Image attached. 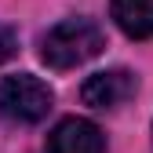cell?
<instances>
[{
	"mask_svg": "<svg viewBox=\"0 0 153 153\" xmlns=\"http://www.w3.org/2000/svg\"><path fill=\"white\" fill-rule=\"evenodd\" d=\"M15 51H18V33H15L11 26L0 22V62H7Z\"/></svg>",
	"mask_w": 153,
	"mask_h": 153,
	"instance_id": "obj_6",
	"label": "cell"
},
{
	"mask_svg": "<svg viewBox=\"0 0 153 153\" xmlns=\"http://www.w3.org/2000/svg\"><path fill=\"white\" fill-rule=\"evenodd\" d=\"M44 153H106V139L102 131L84 117H66L55 124V131L48 135Z\"/></svg>",
	"mask_w": 153,
	"mask_h": 153,
	"instance_id": "obj_4",
	"label": "cell"
},
{
	"mask_svg": "<svg viewBox=\"0 0 153 153\" xmlns=\"http://www.w3.org/2000/svg\"><path fill=\"white\" fill-rule=\"evenodd\" d=\"M55 95L51 88L33 73H15L0 76V117H7L15 124H40L51 113Z\"/></svg>",
	"mask_w": 153,
	"mask_h": 153,
	"instance_id": "obj_2",
	"label": "cell"
},
{
	"mask_svg": "<svg viewBox=\"0 0 153 153\" xmlns=\"http://www.w3.org/2000/svg\"><path fill=\"white\" fill-rule=\"evenodd\" d=\"M131 95H135V76L128 69H102V73H91L84 88H80V99L95 109H117L124 106Z\"/></svg>",
	"mask_w": 153,
	"mask_h": 153,
	"instance_id": "obj_3",
	"label": "cell"
},
{
	"mask_svg": "<svg viewBox=\"0 0 153 153\" xmlns=\"http://www.w3.org/2000/svg\"><path fill=\"white\" fill-rule=\"evenodd\" d=\"M109 11L131 40H153V0H109Z\"/></svg>",
	"mask_w": 153,
	"mask_h": 153,
	"instance_id": "obj_5",
	"label": "cell"
},
{
	"mask_svg": "<svg viewBox=\"0 0 153 153\" xmlns=\"http://www.w3.org/2000/svg\"><path fill=\"white\" fill-rule=\"evenodd\" d=\"M102 48H106V36L91 18H66L44 33L40 59L51 69H76L91 62L95 55H102Z\"/></svg>",
	"mask_w": 153,
	"mask_h": 153,
	"instance_id": "obj_1",
	"label": "cell"
}]
</instances>
